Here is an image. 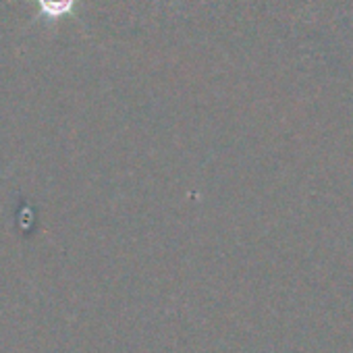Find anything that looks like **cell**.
<instances>
[{
    "mask_svg": "<svg viewBox=\"0 0 353 353\" xmlns=\"http://www.w3.org/2000/svg\"><path fill=\"white\" fill-rule=\"evenodd\" d=\"M38 9H40V17L48 19V21H59L63 17H69L75 13L77 0H36Z\"/></svg>",
    "mask_w": 353,
    "mask_h": 353,
    "instance_id": "1",
    "label": "cell"
}]
</instances>
